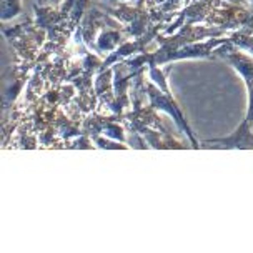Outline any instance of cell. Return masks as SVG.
<instances>
[{
	"label": "cell",
	"mask_w": 253,
	"mask_h": 253,
	"mask_svg": "<svg viewBox=\"0 0 253 253\" xmlns=\"http://www.w3.org/2000/svg\"><path fill=\"white\" fill-rule=\"evenodd\" d=\"M119 40H120L119 32H103L97 40V45L102 52H110L119 45Z\"/></svg>",
	"instance_id": "3"
},
{
	"label": "cell",
	"mask_w": 253,
	"mask_h": 253,
	"mask_svg": "<svg viewBox=\"0 0 253 253\" xmlns=\"http://www.w3.org/2000/svg\"><path fill=\"white\" fill-rule=\"evenodd\" d=\"M20 0H2V20H8L19 15Z\"/></svg>",
	"instance_id": "4"
},
{
	"label": "cell",
	"mask_w": 253,
	"mask_h": 253,
	"mask_svg": "<svg viewBox=\"0 0 253 253\" xmlns=\"http://www.w3.org/2000/svg\"><path fill=\"white\" fill-rule=\"evenodd\" d=\"M148 95H150L152 105H153V107H157V108H160V110L169 112V114H170L171 117H173V120L177 122V125L180 126V128H182L183 132H187L188 138L193 142V145H195V148H198V143H197L195 137H193L192 130H190L188 124L185 122L183 115H182V112H180V108L177 107V103H175V102H173V98L170 97L169 90H164V88H160V87L155 88L153 85H148Z\"/></svg>",
	"instance_id": "1"
},
{
	"label": "cell",
	"mask_w": 253,
	"mask_h": 253,
	"mask_svg": "<svg viewBox=\"0 0 253 253\" xmlns=\"http://www.w3.org/2000/svg\"><path fill=\"white\" fill-rule=\"evenodd\" d=\"M235 43H238L242 48H245L247 52H250L253 57V39H238V40H235Z\"/></svg>",
	"instance_id": "5"
},
{
	"label": "cell",
	"mask_w": 253,
	"mask_h": 253,
	"mask_svg": "<svg viewBox=\"0 0 253 253\" xmlns=\"http://www.w3.org/2000/svg\"><path fill=\"white\" fill-rule=\"evenodd\" d=\"M233 2H238V0H233Z\"/></svg>",
	"instance_id": "8"
},
{
	"label": "cell",
	"mask_w": 253,
	"mask_h": 253,
	"mask_svg": "<svg viewBox=\"0 0 253 253\" xmlns=\"http://www.w3.org/2000/svg\"><path fill=\"white\" fill-rule=\"evenodd\" d=\"M39 2H43V0H39Z\"/></svg>",
	"instance_id": "7"
},
{
	"label": "cell",
	"mask_w": 253,
	"mask_h": 253,
	"mask_svg": "<svg viewBox=\"0 0 253 253\" xmlns=\"http://www.w3.org/2000/svg\"><path fill=\"white\" fill-rule=\"evenodd\" d=\"M207 145H220L221 148H253V133L252 125L243 120L237 132L228 138H215L205 142Z\"/></svg>",
	"instance_id": "2"
},
{
	"label": "cell",
	"mask_w": 253,
	"mask_h": 253,
	"mask_svg": "<svg viewBox=\"0 0 253 253\" xmlns=\"http://www.w3.org/2000/svg\"><path fill=\"white\" fill-rule=\"evenodd\" d=\"M250 2H252V5H253V0H250Z\"/></svg>",
	"instance_id": "6"
}]
</instances>
